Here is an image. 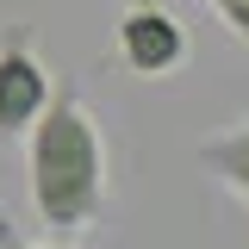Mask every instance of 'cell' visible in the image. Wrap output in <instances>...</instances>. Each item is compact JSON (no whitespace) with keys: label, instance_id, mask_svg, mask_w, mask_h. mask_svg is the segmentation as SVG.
I'll return each instance as SVG.
<instances>
[{"label":"cell","instance_id":"obj_1","mask_svg":"<svg viewBox=\"0 0 249 249\" xmlns=\"http://www.w3.org/2000/svg\"><path fill=\"white\" fill-rule=\"evenodd\" d=\"M25 175L31 206L50 231H88L106 206V143L69 81L50 88L44 112L25 124Z\"/></svg>","mask_w":249,"mask_h":249},{"label":"cell","instance_id":"obj_2","mask_svg":"<svg viewBox=\"0 0 249 249\" xmlns=\"http://www.w3.org/2000/svg\"><path fill=\"white\" fill-rule=\"evenodd\" d=\"M112 44H119V62L131 75H143V81H162V75H175L187 62V25L162 0H124Z\"/></svg>","mask_w":249,"mask_h":249},{"label":"cell","instance_id":"obj_3","mask_svg":"<svg viewBox=\"0 0 249 249\" xmlns=\"http://www.w3.org/2000/svg\"><path fill=\"white\" fill-rule=\"evenodd\" d=\"M44 100H50V69L31 56V37L13 25L0 37V137H25Z\"/></svg>","mask_w":249,"mask_h":249},{"label":"cell","instance_id":"obj_4","mask_svg":"<svg viewBox=\"0 0 249 249\" xmlns=\"http://www.w3.org/2000/svg\"><path fill=\"white\" fill-rule=\"evenodd\" d=\"M199 162H206L218 181H224V187L249 206V119H237L231 131L206 137V143H199Z\"/></svg>","mask_w":249,"mask_h":249},{"label":"cell","instance_id":"obj_5","mask_svg":"<svg viewBox=\"0 0 249 249\" xmlns=\"http://www.w3.org/2000/svg\"><path fill=\"white\" fill-rule=\"evenodd\" d=\"M206 6H212V19L231 31L237 44H249V0H206Z\"/></svg>","mask_w":249,"mask_h":249},{"label":"cell","instance_id":"obj_6","mask_svg":"<svg viewBox=\"0 0 249 249\" xmlns=\"http://www.w3.org/2000/svg\"><path fill=\"white\" fill-rule=\"evenodd\" d=\"M6 249H69V243H19V237H13Z\"/></svg>","mask_w":249,"mask_h":249},{"label":"cell","instance_id":"obj_7","mask_svg":"<svg viewBox=\"0 0 249 249\" xmlns=\"http://www.w3.org/2000/svg\"><path fill=\"white\" fill-rule=\"evenodd\" d=\"M6 243H13V218L0 212V249H6Z\"/></svg>","mask_w":249,"mask_h":249}]
</instances>
